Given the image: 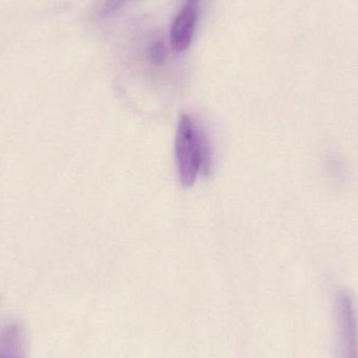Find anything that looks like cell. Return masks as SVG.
Listing matches in <instances>:
<instances>
[{"instance_id": "cell-2", "label": "cell", "mask_w": 358, "mask_h": 358, "mask_svg": "<svg viewBox=\"0 0 358 358\" xmlns=\"http://www.w3.org/2000/svg\"><path fill=\"white\" fill-rule=\"evenodd\" d=\"M336 358H358L357 307L352 296L341 290L336 299Z\"/></svg>"}, {"instance_id": "cell-3", "label": "cell", "mask_w": 358, "mask_h": 358, "mask_svg": "<svg viewBox=\"0 0 358 358\" xmlns=\"http://www.w3.org/2000/svg\"><path fill=\"white\" fill-rule=\"evenodd\" d=\"M198 18V0H187L176 15L170 33L171 46L176 52H183L191 45Z\"/></svg>"}, {"instance_id": "cell-6", "label": "cell", "mask_w": 358, "mask_h": 358, "mask_svg": "<svg viewBox=\"0 0 358 358\" xmlns=\"http://www.w3.org/2000/svg\"><path fill=\"white\" fill-rule=\"evenodd\" d=\"M130 0H104L100 8V17L107 18L111 15H115Z\"/></svg>"}, {"instance_id": "cell-4", "label": "cell", "mask_w": 358, "mask_h": 358, "mask_svg": "<svg viewBox=\"0 0 358 358\" xmlns=\"http://www.w3.org/2000/svg\"><path fill=\"white\" fill-rule=\"evenodd\" d=\"M0 358H27V330L21 322H10L0 330Z\"/></svg>"}, {"instance_id": "cell-1", "label": "cell", "mask_w": 358, "mask_h": 358, "mask_svg": "<svg viewBox=\"0 0 358 358\" xmlns=\"http://www.w3.org/2000/svg\"><path fill=\"white\" fill-rule=\"evenodd\" d=\"M178 178L185 187H192L200 176L210 173L212 151L204 130L189 117L179 119L176 138Z\"/></svg>"}, {"instance_id": "cell-5", "label": "cell", "mask_w": 358, "mask_h": 358, "mask_svg": "<svg viewBox=\"0 0 358 358\" xmlns=\"http://www.w3.org/2000/svg\"><path fill=\"white\" fill-rule=\"evenodd\" d=\"M148 56L155 65H162L167 58V48L164 40H155L149 46Z\"/></svg>"}]
</instances>
